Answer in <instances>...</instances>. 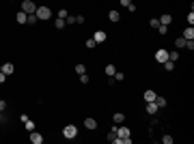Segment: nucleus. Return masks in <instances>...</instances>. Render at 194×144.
<instances>
[{"label": "nucleus", "mask_w": 194, "mask_h": 144, "mask_svg": "<svg viewBox=\"0 0 194 144\" xmlns=\"http://www.w3.org/2000/svg\"><path fill=\"white\" fill-rule=\"evenodd\" d=\"M24 125H26V129H28V131H35V123H33V121H26Z\"/></svg>", "instance_id": "31"}, {"label": "nucleus", "mask_w": 194, "mask_h": 144, "mask_svg": "<svg viewBox=\"0 0 194 144\" xmlns=\"http://www.w3.org/2000/svg\"><path fill=\"white\" fill-rule=\"evenodd\" d=\"M145 110H147V114H151V116H155L160 108L155 105V101H147V108H145Z\"/></svg>", "instance_id": "5"}, {"label": "nucleus", "mask_w": 194, "mask_h": 144, "mask_svg": "<svg viewBox=\"0 0 194 144\" xmlns=\"http://www.w3.org/2000/svg\"><path fill=\"white\" fill-rule=\"evenodd\" d=\"M155 30H157L160 35H166V32H168V26H164V24H160V26H157Z\"/></svg>", "instance_id": "25"}, {"label": "nucleus", "mask_w": 194, "mask_h": 144, "mask_svg": "<svg viewBox=\"0 0 194 144\" xmlns=\"http://www.w3.org/2000/svg\"><path fill=\"white\" fill-rule=\"evenodd\" d=\"M4 80H7V75H4V73H2V71H0V84H2V82H4Z\"/></svg>", "instance_id": "39"}, {"label": "nucleus", "mask_w": 194, "mask_h": 144, "mask_svg": "<svg viewBox=\"0 0 194 144\" xmlns=\"http://www.w3.org/2000/svg\"><path fill=\"white\" fill-rule=\"evenodd\" d=\"M35 15L39 17V19H50L52 17V11H50V6H46V4H41V6H37V11H35Z\"/></svg>", "instance_id": "1"}, {"label": "nucleus", "mask_w": 194, "mask_h": 144, "mask_svg": "<svg viewBox=\"0 0 194 144\" xmlns=\"http://www.w3.org/2000/svg\"><path fill=\"white\" fill-rule=\"evenodd\" d=\"M162 142H164V144H173V136H168V133L162 136Z\"/></svg>", "instance_id": "28"}, {"label": "nucleus", "mask_w": 194, "mask_h": 144, "mask_svg": "<svg viewBox=\"0 0 194 144\" xmlns=\"http://www.w3.org/2000/svg\"><path fill=\"white\" fill-rule=\"evenodd\" d=\"M155 91H145V93H143V99H145V101H155Z\"/></svg>", "instance_id": "12"}, {"label": "nucleus", "mask_w": 194, "mask_h": 144, "mask_svg": "<svg viewBox=\"0 0 194 144\" xmlns=\"http://www.w3.org/2000/svg\"><path fill=\"white\" fill-rule=\"evenodd\" d=\"M104 71H106V75H110V78H112V75L117 73V67H114V65H106V69H104Z\"/></svg>", "instance_id": "18"}, {"label": "nucleus", "mask_w": 194, "mask_h": 144, "mask_svg": "<svg viewBox=\"0 0 194 144\" xmlns=\"http://www.w3.org/2000/svg\"><path fill=\"white\" fill-rule=\"evenodd\" d=\"M4 110H7V101H2V99H0V112H4Z\"/></svg>", "instance_id": "37"}, {"label": "nucleus", "mask_w": 194, "mask_h": 144, "mask_svg": "<svg viewBox=\"0 0 194 144\" xmlns=\"http://www.w3.org/2000/svg\"><path fill=\"white\" fill-rule=\"evenodd\" d=\"M22 11H24V13H35V11H37V4H35L33 0H24V2H22Z\"/></svg>", "instance_id": "3"}, {"label": "nucleus", "mask_w": 194, "mask_h": 144, "mask_svg": "<svg viewBox=\"0 0 194 144\" xmlns=\"http://www.w3.org/2000/svg\"><path fill=\"white\" fill-rule=\"evenodd\" d=\"M0 71H2V67H0Z\"/></svg>", "instance_id": "41"}, {"label": "nucleus", "mask_w": 194, "mask_h": 144, "mask_svg": "<svg viewBox=\"0 0 194 144\" xmlns=\"http://www.w3.org/2000/svg\"><path fill=\"white\" fill-rule=\"evenodd\" d=\"M30 142L33 144H43V136L39 131H30Z\"/></svg>", "instance_id": "6"}, {"label": "nucleus", "mask_w": 194, "mask_h": 144, "mask_svg": "<svg viewBox=\"0 0 194 144\" xmlns=\"http://www.w3.org/2000/svg\"><path fill=\"white\" fill-rule=\"evenodd\" d=\"M13 71H15L13 62H4V65H2V73H4V75H11Z\"/></svg>", "instance_id": "8"}, {"label": "nucleus", "mask_w": 194, "mask_h": 144, "mask_svg": "<svg viewBox=\"0 0 194 144\" xmlns=\"http://www.w3.org/2000/svg\"><path fill=\"white\" fill-rule=\"evenodd\" d=\"M108 140H110V142H114V140H117V127H112V129H110V133H108Z\"/></svg>", "instance_id": "24"}, {"label": "nucleus", "mask_w": 194, "mask_h": 144, "mask_svg": "<svg viewBox=\"0 0 194 144\" xmlns=\"http://www.w3.org/2000/svg\"><path fill=\"white\" fill-rule=\"evenodd\" d=\"M168 60H179V52H168Z\"/></svg>", "instance_id": "26"}, {"label": "nucleus", "mask_w": 194, "mask_h": 144, "mask_svg": "<svg viewBox=\"0 0 194 144\" xmlns=\"http://www.w3.org/2000/svg\"><path fill=\"white\" fill-rule=\"evenodd\" d=\"M39 22V17L35 15V13H28V17H26V24H30V26H35Z\"/></svg>", "instance_id": "16"}, {"label": "nucleus", "mask_w": 194, "mask_h": 144, "mask_svg": "<svg viewBox=\"0 0 194 144\" xmlns=\"http://www.w3.org/2000/svg\"><path fill=\"white\" fill-rule=\"evenodd\" d=\"M112 78H114L117 82H123V80H125V73H123V71H117V73H114Z\"/></svg>", "instance_id": "23"}, {"label": "nucleus", "mask_w": 194, "mask_h": 144, "mask_svg": "<svg viewBox=\"0 0 194 144\" xmlns=\"http://www.w3.org/2000/svg\"><path fill=\"white\" fill-rule=\"evenodd\" d=\"M175 48L183 49V48H186V39H183V37H177V39H175Z\"/></svg>", "instance_id": "19"}, {"label": "nucleus", "mask_w": 194, "mask_h": 144, "mask_svg": "<svg viewBox=\"0 0 194 144\" xmlns=\"http://www.w3.org/2000/svg\"><path fill=\"white\" fill-rule=\"evenodd\" d=\"M76 73H78V75H82V73H86V67H84L82 62H80V65H76Z\"/></svg>", "instance_id": "22"}, {"label": "nucleus", "mask_w": 194, "mask_h": 144, "mask_svg": "<svg viewBox=\"0 0 194 144\" xmlns=\"http://www.w3.org/2000/svg\"><path fill=\"white\" fill-rule=\"evenodd\" d=\"M106 37H108V35H106L104 30H97L95 35H93V39H95L97 43H104V41H106Z\"/></svg>", "instance_id": "9"}, {"label": "nucleus", "mask_w": 194, "mask_h": 144, "mask_svg": "<svg viewBox=\"0 0 194 144\" xmlns=\"http://www.w3.org/2000/svg\"><path fill=\"white\" fill-rule=\"evenodd\" d=\"M186 19H188V26H192V24H194V13H192V11L188 13V17H186Z\"/></svg>", "instance_id": "32"}, {"label": "nucleus", "mask_w": 194, "mask_h": 144, "mask_svg": "<svg viewBox=\"0 0 194 144\" xmlns=\"http://www.w3.org/2000/svg\"><path fill=\"white\" fill-rule=\"evenodd\" d=\"M157 19H160V24H164V26H170V22H173V17H170L168 13H164V15L157 17Z\"/></svg>", "instance_id": "15"}, {"label": "nucleus", "mask_w": 194, "mask_h": 144, "mask_svg": "<svg viewBox=\"0 0 194 144\" xmlns=\"http://www.w3.org/2000/svg\"><path fill=\"white\" fill-rule=\"evenodd\" d=\"M95 45H97V41L93 39V37H91V39H86V48H89V49H93Z\"/></svg>", "instance_id": "27"}, {"label": "nucleus", "mask_w": 194, "mask_h": 144, "mask_svg": "<svg viewBox=\"0 0 194 144\" xmlns=\"http://www.w3.org/2000/svg\"><path fill=\"white\" fill-rule=\"evenodd\" d=\"M63 136H65L67 140L78 138V127H76V125H65V127H63Z\"/></svg>", "instance_id": "2"}, {"label": "nucleus", "mask_w": 194, "mask_h": 144, "mask_svg": "<svg viewBox=\"0 0 194 144\" xmlns=\"http://www.w3.org/2000/svg\"><path fill=\"white\" fill-rule=\"evenodd\" d=\"M112 121H114V125H123V121H125V114H123V112H117V114L112 116Z\"/></svg>", "instance_id": "11"}, {"label": "nucleus", "mask_w": 194, "mask_h": 144, "mask_svg": "<svg viewBox=\"0 0 194 144\" xmlns=\"http://www.w3.org/2000/svg\"><path fill=\"white\" fill-rule=\"evenodd\" d=\"M108 19H110V22H114V24H117V22H119V19H121V13H119V11H110V13H108Z\"/></svg>", "instance_id": "13"}, {"label": "nucleus", "mask_w": 194, "mask_h": 144, "mask_svg": "<svg viewBox=\"0 0 194 144\" xmlns=\"http://www.w3.org/2000/svg\"><path fill=\"white\" fill-rule=\"evenodd\" d=\"M65 22H67L69 26H71V24H76V15H67V17H65Z\"/></svg>", "instance_id": "29"}, {"label": "nucleus", "mask_w": 194, "mask_h": 144, "mask_svg": "<svg viewBox=\"0 0 194 144\" xmlns=\"http://www.w3.org/2000/svg\"><path fill=\"white\" fill-rule=\"evenodd\" d=\"M181 37H183L186 41H192V39H194V28H192V26H188V28L183 30V35H181Z\"/></svg>", "instance_id": "7"}, {"label": "nucleus", "mask_w": 194, "mask_h": 144, "mask_svg": "<svg viewBox=\"0 0 194 144\" xmlns=\"http://www.w3.org/2000/svg\"><path fill=\"white\" fill-rule=\"evenodd\" d=\"M80 82H82V84H89V75L82 73V75H80Z\"/></svg>", "instance_id": "35"}, {"label": "nucleus", "mask_w": 194, "mask_h": 144, "mask_svg": "<svg viewBox=\"0 0 194 144\" xmlns=\"http://www.w3.org/2000/svg\"><path fill=\"white\" fill-rule=\"evenodd\" d=\"M162 65H164L166 71H173V69H175V62H173V60H166V62H162Z\"/></svg>", "instance_id": "21"}, {"label": "nucleus", "mask_w": 194, "mask_h": 144, "mask_svg": "<svg viewBox=\"0 0 194 144\" xmlns=\"http://www.w3.org/2000/svg\"><path fill=\"white\" fill-rule=\"evenodd\" d=\"M54 26H56V30H63V28L67 26V22H65L63 17H56V22H54Z\"/></svg>", "instance_id": "17"}, {"label": "nucleus", "mask_w": 194, "mask_h": 144, "mask_svg": "<svg viewBox=\"0 0 194 144\" xmlns=\"http://www.w3.org/2000/svg\"><path fill=\"white\" fill-rule=\"evenodd\" d=\"M26 17H28V13H24V11H17V15H15L17 24H26Z\"/></svg>", "instance_id": "14"}, {"label": "nucleus", "mask_w": 194, "mask_h": 144, "mask_svg": "<svg viewBox=\"0 0 194 144\" xmlns=\"http://www.w3.org/2000/svg\"><path fill=\"white\" fill-rule=\"evenodd\" d=\"M2 121H4V118H2V112H0V123H2Z\"/></svg>", "instance_id": "40"}, {"label": "nucleus", "mask_w": 194, "mask_h": 144, "mask_svg": "<svg viewBox=\"0 0 194 144\" xmlns=\"http://www.w3.org/2000/svg\"><path fill=\"white\" fill-rule=\"evenodd\" d=\"M121 4H123V6H125V9H127V6H130V4H132V0H121Z\"/></svg>", "instance_id": "38"}, {"label": "nucleus", "mask_w": 194, "mask_h": 144, "mask_svg": "<svg viewBox=\"0 0 194 144\" xmlns=\"http://www.w3.org/2000/svg\"><path fill=\"white\" fill-rule=\"evenodd\" d=\"M186 48L192 52V49H194V39H192V41H186Z\"/></svg>", "instance_id": "36"}, {"label": "nucleus", "mask_w": 194, "mask_h": 144, "mask_svg": "<svg viewBox=\"0 0 194 144\" xmlns=\"http://www.w3.org/2000/svg\"><path fill=\"white\" fill-rule=\"evenodd\" d=\"M67 15H69V13H67V9H60V11H58V17H63V19H65Z\"/></svg>", "instance_id": "33"}, {"label": "nucleus", "mask_w": 194, "mask_h": 144, "mask_svg": "<svg viewBox=\"0 0 194 144\" xmlns=\"http://www.w3.org/2000/svg\"><path fill=\"white\" fill-rule=\"evenodd\" d=\"M155 105H157V108H166L168 103H166V99H164V97H155Z\"/></svg>", "instance_id": "20"}, {"label": "nucleus", "mask_w": 194, "mask_h": 144, "mask_svg": "<svg viewBox=\"0 0 194 144\" xmlns=\"http://www.w3.org/2000/svg\"><path fill=\"white\" fill-rule=\"evenodd\" d=\"M168 60V52L166 49H157L155 52V62H166Z\"/></svg>", "instance_id": "4"}, {"label": "nucleus", "mask_w": 194, "mask_h": 144, "mask_svg": "<svg viewBox=\"0 0 194 144\" xmlns=\"http://www.w3.org/2000/svg\"><path fill=\"white\" fill-rule=\"evenodd\" d=\"M84 127L91 129V131H95V129H97V121H95V118H86V121H84Z\"/></svg>", "instance_id": "10"}, {"label": "nucleus", "mask_w": 194, "mask_h": 144, "mask_svg": "<svg viewBox=\"0 0 194 144\" xmlns=\"http://www.w3.org/2000/svg\"><path fill=\"white\" fill-rule=\"evenodd\" d=\"M149 26H151V28H157V26H160V19H157V17H153V19L149 22Z\"/></svg>", "instance_id": "30"}, {"label": "nucleus", "mask_w": 194, "mask_h": 144, "mask_svg": "<svg viewBox=\"0 0 194 144\" xmlns=\"http://www.w3.org/2000/svg\"><path fill=\"white\" fill-rule=\"evenodd\" d=\"M84 19H86L84 15H76V24H84Z\"/></svg>", "instance_id": "34"}]
</instances>
